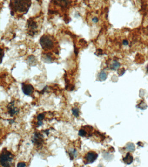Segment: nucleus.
I'll list each match as a JSON object with an SVG mask.
<instances>
[{
    "label": "nucleus",
    "instance_id": "16",
    "mask_svg": "<svg viewBox=\"0 0 148 167\" xmlns=\"http://www.w3.org/2000/svg\"><path fill=\"white\" fill-rule=\"evenodd\" d=\"M70 160H73L74 157H76L77 156V151L76 149H73L72 151L69 152Z\"/></svg>",
    "mask_w": 148,
    "mask_h": 167
},
{
    "label": "nucleus",
    "instance_id": "20",
    "mask_svg": "<svg viewBox=\"0 0 148 167\" xmlns=\"http://www.w3.org/2000/svg\"><path fill=\"white\" fill-rule=\"evenodd\" d=\"M25 166H26V165L24 162L18 163L17 165V167H25Z\"/></svg>",
    "mask_w": 148,
    "mask_h": 167
},
{
    "label": "nucleus",
    "instance_id": "14",
    "mask_svg": "<svg viewBox=\"0 0 148 167\" xmlns=\"http://www.w3.org/2000/svg\"><path fill=\"white\" fill-rule=\"evenodd\" d=\"M107 73L104 70H102L100 73L99 77V79L100 81H105L106 80L107 78Z\"/></svg>",
    "mask_w": 148,
    "mask_h": 167
},
{
    "label": "nucleus",
    "instance_id": "5",
    "mask_svg": "<svg viewBox=\"0 0 148 167\" xmlns=\"http://www.w3.org/2000/svg\"><path fill=\"white\" fill-rule=\"evenodd\" d=\"M98 158V154L95 151H90L85 154L83 159L85 165L90 164L94 163Z\"/></svg>",
    "mask_w": 148,
    "mask_h": 167
},
{
    "label": "nucleus",
    "instance_id": "22",
    "mask_svg": "<svg viewBox=\"0 0 148 167\" xmlns=\"http://www.w3.org/2000/svg\"><path fill=\"white\" fill-rule=\"evenodd\" d=\"M123 44H124V45H128V41H127L126 40H124L123 41Z\"/></svg>",
    "mask_w": 148,
    "mask_h": 167
},
{
    "label": "nucleus",
    "instance_id": "17",
    "mask_svg": "<svg viewBox=\"0 0 148 167\" xmlns=\"http://www.w3.org/2000/svg\"><path fill=\"white\" fill-rule=\"evenodd\" d=\"M72 114L76 117H78L80 115V110L76 107L73 108L72 109Z\"/></svg>",
    "mask_w": 148,
    "mask_h": 167
},
{
    "label": "nucleus",
    "instance_id": "8",
    "mask_svg": "<svg viewBox=\"0 0 148 167\" xmlns=\"http://www.w3.org/2000/svg\"><path fill=\"white\" fill-rule=\"evenodd\" d=\"M22 90L25 95L31 96L34 92V89L31 84L23 83H22Z\"/></svg>",
    "mask_w": 148,
    "mask_h": 167
},
{
    "label": "nucleus",
    "instance_id": "13",
    "mask_svg": "<svg viewBox=\"0 0 148 167\" xmlns=\"http://www.w3.org/2000/svg\"><path fill=\"white\" fill-rule=\"evenodd\" d=\"M120 64L119 62H118L117 61L114 60L112 64L110 65V68L113 70H116L120 67Z\"/></svg>",
    "mask_w": 148,
    "mask_h": 167
},
{
    "label": "nucleus",
    "instance_id": "23",
    "mask_svg": "<svg viewBox=\"0 0 148 167\" xmlns=\"http://www.w3.org/2000/svg\"><path fill=\"white\" fill-rule=\"evenodd\" d=\"M43 121H38L37 123V125L39 127L40 126H41L43 125Z\"/></svg>",
    "mask_w": 148,
    "mask_h": 167
},
{
    "label": "nucleus",
    "instance_id": "24",
    "mask_svg": "<svg viewBox=\"0 0 148 167\" xmlns=\"http://www.w3.org/2000/svg\"><path fill=\"white\" fill-rule=\"evenodd\" d=\"M147 72L148 73V65L147 67Z\"/></svg>",
    "mask_w": 148,
    "mask_h": 167
},
{
    "label": "nucleus",
    "instance_id": "18",
    "mask_svg": "<svg viewBox=\"0 0 148 167\" xmlns=\"http://www.w3.org/2000/svg\"><path fill=\"white\" fill-rule=\"evenodd\" d=\"M45 118V115L44 113L39 114L37 115V119L38 121H43Z\"/></svg>",
    "mask_w": 148,
    "mask_h": 167
},
{
    "label": "nucleus",
    "instance_id": "4",
    "mask_svg": "<svg viewBox=\"0 0 148 167\" xmlns=\"http://www.w3.org/2000/svg\"><path fill=\"white\" fill-rule=\"evenodd\" d=\"M14 155L6 148H3L0 155V164L3 167H11L13 165Z\"/></svg>",
    "mask_w": 148,
    "mask_h": 167
},
{
    "label": "nucleus",
    "instance_id": "21",
    "mask_svg": "<svg viewBox=\"0 0 148 167\" xmlns=\"http://www.w3.org/2000/svg\"><path fill=\"white\" fill-rule=\"evenodd\" d=\"M92 21L94 22V23H97V22H98V18L96 17H94V18H93L92 19Z\"/></svg>",
    "mask_w": 148,
    "mask_h": 167
},
{
    "label": "nucleus",
    "instance_id": "10",
    "mask_svg": "<svg viewBox=\"0 0 148 167\" xmlns=\"http://www.w3.org/2000/svg\"><path fill=\"white\" fill-rule=\"evenodd\" d=\"M8 112L11 116H13L14 115L17 114L18 112H19V109L18 108L14 107V105L13 103V102L10 103V104H9L8 107Z\"/></svg>",
    "mask_w": 148,
    "mask_h": 167
},
{
    "label": "nucleus",
    "instance_id": "9",
    "mask_svg": "<svg viewBox=\"0 0 148 167\" xmlns=\"http://www.w3.org/2000/svg\"><path fill=\"white\" fill-rule=\"evenodd\" d=\"M55 4L62 8H67L71 2V0H52Z\"/></svg>",
    "mask_w": 148,
    "mask_h": 167
},
{
    "label": "nucleus",
    "instance_id": "1",
    "mask_svg": "<svg viewBox=\"0 0 148 167\" xmlns=\"http://www.w3.org/2000/svg\"><path fill=\"white\" fill-rule=\"evenodd\" d=\"M32 0H10L9 7L12 16L21 18L27 13Z\"/></svg>",
    "mask_w": 148,
    "mask_h": 167
},
{
    "label": "nucleus",
    "instance_id": "7",
    "mask_svg": "<svg viewBox=\"0 0 148 167\" xmlns=\"http://www.w3.org/2000/svg\"><path fill=\"white\" fill-rule=\"evenodd\" d=\"M86 128L85 126H83L79 130L78 135L79 136L83 137H89L91 136L93 134V128L89 125H86Z\"/></svg>",
    "mask_w": 148,
    "mask_h": 167
},
{
    "label": "nucleus",
    "instance_id": "2",
    "mask_svg": "<svg viewBox=\"0 0 148 167\" xmlns=\"http://www.w3.org/2000/svg\"><path fill=\"white\" fill-rule=\"evenodd\" d=\"M40 43L43 49V53H48L54 55L59 54V44L56 39L53 35L44 34L40 40Z\"/></svg>",
    "mask_w": 148,
    "mask_h": 167
},
{
    "label": "nucleus",
    "instance_id": "19",
    "mask_svg": "<svg viewBox=\"0 0 148 167\" xmlns=\"http://www.w3.org/2000/svg\"><path fill=\"white\" fill-rule=\"evenodd\" d=\"M125 72V69L122 68V69H119V70H118V74L120 76H122L124 74Z\"/></svg>",
    "mask_w": 148,
    "mask_h": 167
},
{
    "label": "nucleus",
    "instance_id": "15",
    "mask_svg": "<svg viewBox=\"0 0 148 167\" xmlns=\"http://www.w3.org/2000/svg\"><path fill=\"white\" fill-rule=\"evenodd\" d=\"M126 149L129 152H133L135 149V145L132 143H128L126 146Z\"/></svg>",
    "mask_w": 148,
    "mask_h": 167
},
{
    "label": "nucleus",
    "instance_id": "3",
    "mask_svg": "<svg viewBox=\"0 0 148 167\" xmlns=\"http://www.w3.org/2000/svg\"><path fill=\"white\" fill-rule=\"evenodd\" d=\"M42 22V18H30L28 19L27 22V30L29 35L33 36L37 34L41 29Z\"/></svg>",
    "mask_w": 148,
    "mask_h": 167
},
{
    "label": "nucleus",
    "instance_id": "12",
    "mask_svg": "<svg viewBox=\"0 0 148 167\" xmlns=\"http://www.w3.org/2000/svg\"><path fill=\"white\" fill-rule=\"evenodd\" d=\"M133 160L132 154L130 152H128L126 154V156L123 158V161L125 164L129 165L133 162Z\"/></svg>",
    "mask_w": 148,
    "mask_h": 167
},
{
    "label": "nucleus",
    "instance_id": "6",
    "mask_svg": "<svg viewBox=\"0 0 148 167\" xmlns=\"http://www.w3.org/2000/svg\"><path fill=\"white\" fill-rule=\"evenodd\" d=\"M32 143L37 147H40L44 142V137L39 132H35L31 139Z\"/></svg>",
    "mask_w": 148,
    "mask_h": 167
},
{
    "label": "nucleus",
    "instance_id": "11",
    "mask_svg": "<svg viewBox=\"0 0 148 167\" xmlns=\"http://www.w3.org/2000/svg\"><path fill=\"white\" fill-rule=\"evenodd\" d=\"M27 62L28 64L31 66H35L37 65V61L34 55H31L27 57Z\"/></svg>",
    "mask_w": 148,
    "mask_h": 167
}]
</instances>
